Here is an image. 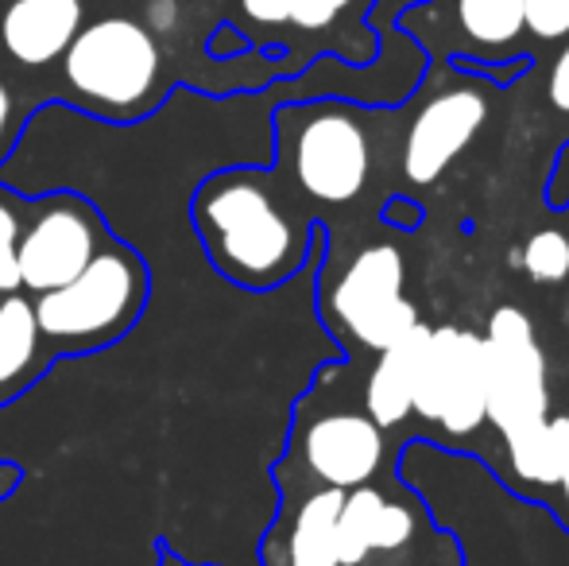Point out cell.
I'll return each instance as SVG.
<instances>
[{
  "label": "cell",
  "mask_w": 569,
  "mask_h": 566,
  "mask_svg": "<svg viewBox=\"0 0 569 566\" xmlns=\"http://www.w3.org/2000/svg\"><path fill=\"white\" fill-rule=\"evenodd\" d=\"M430 338V326H411L399 341H391L388 349L376 354V369L368 377L365 393V416L372 419L380 430L399 427L411 416L415 404V377H419L422 346Z\"/></svg>",
  "instance_id": "14"
},
{
  "label": "cell",
  "mask_w": 569,
  "mask_h": 566,
  "mask_svg": "<svg viewBox=\"0 0 569 566\" xmlns=\"http://www.w3.org/2000/svg\"><path fill=\"white\" fill-rule=\"evenodd\" d=\"M488 121V98L477 86L438 90L419 106L403 137V175L411 187L438 182Z\"/></svg>",
  "instance_id": "11"
},
{
  "label": "cell",
  "mask_w": 569,
  "mask_h": 566,
  "mask_svg": "<svg viewBox=\"0 0 569 566\" xmlns=\"http://www.w3.org/2000/svg\"><path fill=\"white\" fill-rule=\"evenodd\" d=\"M86 28V0H0V54L47 70Z\"/></svg>",
  "instance_id": "12"
},
{
  "label": "cell",
  "mask_w": 569,
  "mask_h": 566,
  "mask_svg": "<svg viewBox=\"0 0 569 566\" xmlns=\"http://www.w3.org/2000/svg\"><path fill=\"white\" fill-rule=\"evenodd\" d=\"M523 31L542 43L569 36V0H523Z\"/></svg>",
  "instance_id": "20"
},
{
  "label": "cell",
  "mask_w": 569,
  "mask_h": 566,
  "mask_svg": "<svg viewBox=\"0 0 569 566\" xmlns=\"http://www.w3.org/2000/svg\"><path fill=\"white\" fill-rule=\"evenodd\" d=\"M16 485H20V469H16L12 461H0V500H4Z\"/></svg>",
  "instance_id": "26"
},
{
  "label": "cell",
  "mask_w": 569,
  "mask_h": 566,
  "mask_svg": "<svg viewBox=\"0 0 569 566\" xmlns=\"http://www.w3.org/2000/svg\"><path fill=\"white\" fill-rule=\"evenodd\" d=\"M550 427H555V438H558V481H555V489L562 493V513H566V520H569V419L566 416H558V419H550Z\"/></svg>",
  "instance_id": "22"
},
{
  "label": "cell",
  "mask_w": 569,
  "mask_h": 566,
  "mask_svg": "<svg viewBox=\"0 0 569 566\" xmlns=\"http://www.w3.org/2000/svg\"><path fill=\"white\" fill-rule=\"evenodd\" d=\"M372 0H291V16H287V28H299L307 36L318 31H330L345 23L349 16L365 12Z\"/></svg>",
  "instance_id": "19"
},
{
  "label": "cell",
  "mask_w": 569,
  "mask_h": 566,
  "mask_svg": "<svg viewBox=\"0 0 569 566\" xmlns=\"http://www.w3.org/2000/svg\"><path fill=\"white\" fill-rule=\"evenodd\" d=\"M16 98H12V86L0 78V159L12 151L16 137H20V129H16Z\"/></svg>",
  "instance_id": "23"
},
{
  "label": "cell",
  "mask_w": 569,
  "mask_h": 566,
  "mask_svg": "<svg viewBox=\"0 0 569 566\" xmlns=\"http://www.w3.org/2000/svg\"><path fill=\"white\" fill-rule=\"evenodd\" d=\"M511 469H516L519 481L535 485V489H555L558 481V438L550 419L542 427L527 430V435L508 438Z\"/></svg>",
  "instance_id": "16"
},
{
  "label": "cell",
  "mask_w": 569,
  "mask_h": 566,
  "mask_svg": "<svg viewBox=\"0 0 569 566\" xmlns=\"http://www.w3.org/2000/svg\"><path fill=\"white\" fill-rule=\"evenodd\" d=\"M411 416L442 427L450 438H469L485 424V361L480 334L438 326L422 346Z\"/></svg>",
  "instance_id": "8"
},
{
  "label": "cell",
  "mask_w": 569,
  "mask_h": 566,
  "mask_svg": "<svg viewBox=\"0 0 569 566\" xmlns=\"http://www.w3.org/2000/svg\"><path fill=\"white\" fill-rule=\"evenodd\" d=\"M240 12H244L256 28H287L291 0H240Z\"/></svg>",
  "instance_id": "21"
},
{
  "label": "cell",
  "mask_w": 569,
  "mask_h": 566,
  "mask_svg": "<svg viewBox=\"0 0 569 566\" xmlns=\"http://www.w3.org/2000/svg\"><path fill=\"white\" fill-rule=\"evenodd\" d=\"M47 369L51 361L39 338L31 295L0 291V408L20 400Z\"/></svg>",
  "instance_id": "13"
},
{
  "label": "cell",
  "mask_w": 569,
  "mask_h": 566,
  "mask_svg": "<svg viewBox=\"0 0 569 566\" xmlns=\"http://www.w3.org/2000/svg\"><path fill=\"white\" fill-rule=\"evenodd\" d=\"M151 295L148 260L128 241L109 245L70 284L31 299L47 361L109 349L140 322Z\"/></svg>",
  "instance_id": "2"
},
{
  "label": "cell",
  "mask_w": 569,
  "mask_h": 566,
  "mask_svg": "<svg viewBox=\"0 0 569 566\" xmlns=\"http://www.w3.org/2000/svg\"><path fill=\"white\" fill-rule=\"evenodd\" d=\"M550 106H555L558 113H569V43L562 47V54H558L555 70H550Z\"/></svg>",
  "instance_id": "24"
},
{
  "label": "cell",
  "mask_w": 569,
  "mask_h": 566,
  "mask_svg": "<svg viewBox=\"0 0 569 566\" xmlns=\"http://www.w3.org/2000/svg\"><path fill=\"white\" fill-rule=\"evenodd\" d=\"M291 458H299L322 489H360L383 469L388 438L365 411H322L295 424Z\"/></svg>",
  "instance_id": "9"
},
{
  "label": "cell",
  "mask_w": 569,
  "mask_h": 566,
  "mask_svg": "<svg viewBox=\"0 0 569 566\" xmlns=\"http://www.w3.org/2000/svg\"><path fill=\"white\" fill-rule=\"evenodd\" d=\"M279 171L318 206H349L372 175L365 117L345 101H291L276 113Z\"/></svg>",
  "instance_id": "4"
},
{
  "label": "cell",
  "mask_w": 569,
  "mask_h": 566,
  "mask_svg": "<svg viewBox=\"0 0 569 566\" xmlns=\"http://www.w3.org/2000/svg\"><path fill=\"white\" fill-rule=\"evenodd\" d=\"M159 566H198V563H187L171 552V547H159Z\"/></svg>",
  "instance_id": "27"
},
{
  "label": "cell",
  "mask_w": 569,
  "mask_h": 566,
  "mask_svg": "<svg viewBox=\"0 0 569 566\" xmlns=\"http://www.w3.org/2000/svg\"><path fill=\"white\" fill-rule=\"evenodd\" d=\"M450 4L465 47L477 54H500L523 36V0H438Z\"/></svg>",
  "instance_id": "15"
},
{
  "label": "cell",
  "mask_w": 569,
  "mask_h": 566,
  "mask_svg": "<svg viewBox=\"0 0 569 566\" xmlns=\"http://www.w3.org/2000/svg\"><path fill=\"white\" fill-rule=\"evenodd\" d=\"M383 218L396 221V226H403V229H411V226H419V221L427 218V210H422L419 202H411L407 195H396L388 206H383Z\"/></svg>",
  "instance_id": "25"
},
{
  "label": "cell",
  "mask_w": 569,
  "mask_h": 566,
  "mask_svg": "<svg viewBox=\"0 0 569 566\" xmlns=\"http://www.w3.org/2000/svg\"><path fill=\"white\" fill-rule=\"evenodd\" d=\"M23 214H28V198L8 190L0 182V291H20V276H16V241H20Z\"/></svg>",
  "instance_id": "18"
},
{
  "label": "cell",
  "mask_w": 569,
  "mask_h": 566,
  "mask_svg": "<svg viewBox=\"0 0 569 566\" xmlns=\"http://www.w3.org/2000/svg\"><path fill=\"white\" fill-rule=\"evenodd\" d=\"M427 516L411 500L388 497L376 485L345 489L338 513V566H415V539Z\"/></svg>",
  "instance_id": "10"
},
{
  "label": "cell",
  "mask_w": 569,
  "mask_h": 566,
  "mask_svg": "<svg viewBox=\"0 0 569 566\" xmlns=\"http://www.w3.org/2000/svg\"><path fill=\"white\" fill-rule=\"evenodd\" d=\"M106 214L74 190L31 198L16 241V276L23 295H43L70 284L109 245Z\"/></svg>",
  "instance_id": "6"
},
{
  "label": "cell",
  "mask_w": 569,
  "mask_h": 566,
  "mask_svg": "<svg viewBox=\"0 0 569 566\" xmlns=\"http://www.w3.org/2000/svg\"><path fill=\"white\" fill-rule=\"evenodd\" d=\"M62 90L78 109L101 121H140L159 106L163 51L159 39L132 16H106L86 23L59 59Z\"/></svg>",
  "instance_id": "3"
},
{
  "label": "cell",
  "mask_w": 569,
  "mask_h": 566,
  "mask_svg": "<svg viewBox=\"0 0 569 566\" xmlns=\"http://www.w3.org/2000/svg\"><path fill=\"white\" fill-rule=\"evenodd\" d=\"M519 265L535 284H562L569 276V237L562 229H539L519 249Z\"/></svg>",
  "instance_id": "17"
},
{
  "label": "cell",
  "mask_w": 569,
  "mask_h": 566,
  "mask_svg": "<svg viewBox=\"0 0 569 566\" xmlns=\"http://www.w3.org/2000/svg\"><path fill=\"white\" fill-rule=\"evenodd\" d=\"M322 318L345 341L372 354L388 349L419 326V310L407 302V265L396 245L360 249L333 284L322 287Z\"/></svg>",
  "instance_id": "5"
},
{
  "label": "cell",
  "mask_w": 569,
  "mask_h": 566,
  "mask_svg": "<svg viewBox=\"0 0 569 566\" xmlns=\"http://www.w3.org/2000/svg\"><path fill=\"white\" fill-rule=\"evenodd\" d=\"M190 221L210 265L244 291L287 284L322 237L260 167H226L198 182Z\"/></svg>",
  "instance_id": "1"
},
{
  "label": "cell",
  "mask_w": 569,
  "mask_h": 566,
  "mask_svg": "<svg viewBox=\"0 0 569 566\" xmlns=\"http://www.w3.org/2000/svg\"><path fill=\"white\" fill-rule=\"evenodd\" d=\"M485 361V419L503 438L527 435L547 424V357L535 338L531 318L519 307H500L480 338Z\"/></svg>",
  "instance_id": "7"
}]
</instances>
